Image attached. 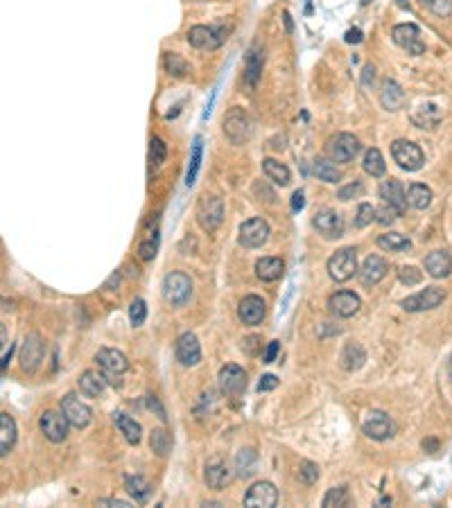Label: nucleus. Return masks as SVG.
<instances>
[{"mask_svg": "<svg viewBox=\"0 0 452 508\" xmlns=\"http://www.w3.org/2000/svg\"><path fill=\"white\" fill-rule=\"evenodd\" d=\"M231 28L226 25H195L188 30V43L197 50H217L226 38Z\"/></svg>", "mask_w": 452, "mask_h": 508, "instance_id": "nucleus-1", "label": "nucleus"}, {"mask_svg": "<svg viewBox=\"0 0 452 508\" xmlns=\"http://www.w3.org/2000/svg\"><path fill=\"white\" fill-rule=\"evenodd\" d=\"M391 156L398 163V167H403L407 172H416L425 165V154L423 150L411 140L405 138H398L391 142Z\"/></svg>", "mask_w": 452, "mask_h": 508, "instance_id": "nucleus-2", "label": "nucleus"}, {"mask_svg": "<svg viewBox=\"0 0 452 508\" xmlns=\"http://www.w3.org/2000/svg\"><path fill=\"white\" fill-rule=\"evenodd\" d=\"M197 222L206 233H215L224 222V202L220 197H202L197 204Z\"/></svg>", "mask_w": 452, "mask_h": 508, "instance_id": "nucleus-3", "label": "nucleus"}, {"mask_svg": "<svg viewBox=\"0 0 452 508\" xmlns=\"http://www.w3.org/2000/svg\"><path fill=\"white\" fill-rule=\"evenodd\" d=\"M161 291H163V299L170 305H183L192 294V280L183 271H172L163 278Z\"/></svg>", "mask_w": 452, "mask_h": 508, "instance_id": "nucleus-4", "label": "nucleus"}, {"mask_svg": "<svg viewBox=\"0 0 452 508\" xmlns=\"http://www.w3.org/2000/svg\"><path fill=\"white\" fill-rule=\"evenodd\" d=\"M360 150L362 145L353 133H337V136H332L326 145V154L330 160H335V163H349V160H353L360 154Z\"/></svg>", "mask_w": 452, "mask_h": 508, "instance_id": "nucleus-5", "label": "nucleus"}, {"mask_svg": "<svg viewBox=\"0 0 452 508\" xmlns=\"http://www.w3.org/2000/svg\"><path fill=\"white\" fill-rule=\"evenodd\" d=\"M328 276L335 280V283H346L357 274V256L355 249H341L335 256L328 260Z\"/></svg>", "mask_w": 452, "mask_h": 508, "instance_id": "nucleus-6", "label": "nucleus"}, {"mask_svg": "<svg viewBox=\"0 0 452 508\" xmlns=\"http://www.w3.org/2000/svg\"><path fill=\"white\" fill-rule=\"evenodd\" d=\"M391 38H394V43L398 48H403L407 55L411 57H418L425 52V43H423V38H421V30L416 28L414 23H401V25H396V28L391 30Z\"/></svg>", "mask_w": 452, "mask_h": 508, "instance_id": "nucleus-7", "label": "nucleus"}, {"mask_svg": "<svg viewBox=\"0 0 452 508\" xmlns=\"http://www.w3.org/2000/svg\"><path fill=\"white\" fill-rule=\"evenodd\" d=\"M224 133L233 145H245L251 136V120L242 109H231L224 115Z\"/></svg>", "mask_w": 452, "mask_h": 508, "instance_id": "nucleus-8", "label": "nucleus"}, {"mask_svg": "<svg viewBox=\"0 0 452 508\" xmlns=\"http://www.w3.org/2000/svg\"><path fill=\"white\" fill-rule=\"evenodd\" d=\"M96 362L104 370L106 380L113 382V384H120V380H115V378H120L123 373H127V368H129L127 357L120 351H115V348H102L96 355Z\"/></svg>", "mask_w": 452, "mask_h": 508, "instance_id": "nucleus-9", "label": "nucleus"}, {"mask_svg": "<svg viewBox=\"0 0 452 508\" xmlns=\"http://www.w3.org/2000/svg\"><path fill=\"white\" fill-rule=\"evenodd\" d=\"M362 432L374 440H387L396 434V425L384 411H369L362 420Z\"/></svg>", "mask_w": 452, "mask_h": 508, "instance_id": "nucleus-10", "label": "nucleus"}, {"mask_svg": "<svg viewBox=\"0 0 452 508\" xmlns=\"http://www.w3.org/2000/svg\"><path fill=\"white\" fill-rule=\"evenodd\" d=\"M43 351H46L43 339L38 337L36 332L28 334V337H25V341H23L21 357H19L21 368H23L25 373H34L38 366H41V362H43Z\"/></svg>", "mask_w": 452, "mask_h": 508, "instance_id": "nucleus-11", "label": "nucleus"}, {"mask_svg": "<svg viewBox=\"0 0 452 508\" xmlns=\"http://www.w3.org/2000/svg\"><path fill=\"white\" fill-rule=\"evenodd\" d=\"M68 418L63 416V411L57 413V411H43L41 418H38V427H41V432L48 440L52 443H63L66 436H68Z\"/></svg>", "mask_w": 452, "mask_h": 508, "instance_id": "nucleus-12", "label": "nucleus"}, {"mask_svg": "<svg viewBox=\"0 0 452 508\" xmlns=\"http://www.w3.org/2000/svg\"><path fill=\"white\" fill-rule=\"evenodd\" d=\"M220 389L224 395H240L245 389H247V373L242 366H237V364H226L220 368Z\"/></svg>", "mask_w": 452, "mask_h": 508, "instance_id": "nucleus-13", "label": "nucleus"}, {"mask_svg": "<svg viewBox=\"0 0 452 508\" xmlns=\"http://www.w3.org/2000/svg\"><path fill=\"white\" fill-rule=\"evenodd\" d=\"M269 224L262 217H254L240 226V244L245 249H258L269 239Z\"/></svg>", "mask_w": 452, "mask_h": 508, "instance_id": "nucleus-14", "label": "nucleus"}, {"mask_svg": "<svg viewBox=\"0 0 452 508\" xmlns=\"http://www.w3.org/2000/svg\"><path fill=\"white\" fill-rule=\"evenodd\" d=\"M446 299V291L438 289V287H425L423 291L414 294V296H409L403 301V307L405 312H425V310H434L443 303Z\"/></svg>", "mask_w": 452, "mask_h": 508, "instance_id": "nucleus-15", "label": "nucleus"}, {"mask_svg": "<svg viewBox=\"0 0 452 508\" xmlns=\"http://www.w3.org/2000/svg\"><path fill=\"white\" fill-rule=\"evenodd\" d=\"M61 411L75 430H84V427L91 423V407L84 405L75 393H68L66 398H61Z\"/></svg>", "mask_w": 452, "mask_h": 508, "instance_id": "nucleus-16", "label": "nucleus"}, {"mask_svg": "<svg viewBox=\"0 0 452 508\" xmlns=\"http://www.w3.org/2000/svg\"><path fill=\"white\" fill-rule=\"evenodd\" d=\"M278 502V490L269 481H258L245 494V506L249 508H272Z\"/></svg>", "mask_w": 452, "mask_h": 508, "instance_id": "nucleus-17", "label": "nucleus"}, {"mask_svg": "<svg viewBox=\"0 0 452 508\" xmlns=\"http://www.w3.org/2000/svg\"><path fill=\"white\" fill-rule=\"evenodd\" d=\"M362 307V301L355 291H337L328 299V310L339 318H351Z\"/></svg>", "mask_w": 452, "mask_h": 508, "instance_id": "nucleus-18", "label": "nucleus"}, {"mask_svg": "<svg viewBox=\"0 0 452 508\" xmlns=\"http://www.w3.org/2000/svg\"><path fill=\"white\" fill-rule=\"evenodd\" d=\"M312 226H314V229L322 233L324 237H328V239L341 237V233H344V219L337 215L335 210H330V208L317 210V215H314V219H312Z\"/></svg>", "mask_w": 452, "mask_h": 508, "instance_id": "nucleus-19", "label": "nucleus"}, {"mask_svg": "<svg viewBox=\"0 0 452 508\" xmlns=\"http://www.w3.org/2000/svg\"><path fill=\"white\" fill-rule=\"evenodd\" d=\"M380 199L387 206L396 208L398 210V215H403L405 208L409 206L407 204V192L403 188V183L401 181H396V179H389V181H382L380 185Z\"/></svg>", "mask_w": 452, "mask_h": 508, "instance_id": "nucleus-20", "label": "nucleus"}, {"mask_svg": "<svg viewBox=\"0 0 452 508\" xmlns=\"http://www.w3.org/2000/svg\"><path fill=\"white\" fill-rule=\"evenodd\" d=\"M177 359L183 366H195L202 359V346L192 332H183L177 339Z\"/></svg>", "mask_w": 452, "mask_h": 508, "instance_id": "nucleus-21", "label": "nucleus"}, {"mask_svg": "<svg viewBox=\"0 0 452 508\" xmlns=\"http://www.w3.org/2000/svg\"><path fill=\"white\" fill-rule=\"evenodd\" d=\"M237 316L245 326H258L264 318V301L256 294H249L240 301V307H237Z\"/></svg>", "mask_w": 452, "mask_h": 508, "instance_id": "nucleus-22", "label": "nucleus"}, {"mask_svg": "<svg viewBox=\"0 0 452 508\" xmlns=\"http://www.w3.org/2000/svg\"><path fill=\"white\" fill-rule=\"evenodd\" d=\"M387 271H389L387 260L380 258V256H369L362 264V269H360V280H362L364 287H374V285L380 283L384 276H387Z\"/></svg>", "mask_w": 452, "mask_h": 508, "instance_id": "nucleus-23", "label": "nucleus"}, {"mask_svg": "<svg viewBox=\"0 0 452 508\" xmlns=\"http://www.w3.org/2000/svg\"><path fill=\"white\" fill-rule=\"evenodd\" d=\"M204 479H206V484L208 488L212 490H222L229 486V481H231V470H229V465H226L224 461H210L206 465V472H204Z\"/></svg>", "mask_w": 452, "mask_h": 508, "instance_id": "nucleus-24", "label": "nucleus"}, {"mask_svg": "<svg viewBox=\"0 0 452 508\" xmlns=\"http://www.w3.org/2000/svg\"><path fill=\"white\" fill-rule=\"evenodd\" d=\"M425 271L432 278H446L452 271V258L448 251H432L425 258Z\"/></svg>", "mask_w": 452, "mask_h": 508, "instance_id": "nucleus-25", "label": "nucleus"}, {"mask_svg": "<svg viewBox=\"0 0 452 508\" xmlns=\"http://www.w3.org/2000/svg\"><path fill=\"white\" fill-rule=\"evenodd\" d=\"M380 104L384 106L387 111H398L403 109L405 104V93L403 88L398 86L394 79H387V82L382 84V90H380Z\"/></svg>", "mask_w": 452, "mask_h": 508, "instance_id": "nucleus-26", "label": "nucleus"}, {"mask_svg": "<svg viewBox=\"0 0 452 508\" xmlns=\"http://www.w3.org/2000/svg\"><path fill=\"white\" fill-rule=\"evenodd\" d=\"M262 66H264V55L258 46H254L247 52V59H245V79L249 86L258 84V79L262 75Z\"/></svg>", "mask_w": 452, "mask_h": 508, "instance_id": "nucleus-27", "label": "nucleus"}, {"mask_svg": "<svg viewBox=\"0 0 452 508\" xmlns=\"http://www.w3.org/2000/svg\"><path fill=\"white\" fill-rule=\"evenodd\" d=\"M16 443V423L9 413H0V457H7Z\"/></svg>", "mask_w": 452, "mask_h": 508, "instance_id": "nucleus-28", "label": "nucleus"}, {"mask_svg": "<svg viewBox=\"0 0 452 508\" xmlns=\"http://www.w3.org/2000/svg\"><path fill=\"white\" fill-rule=\"evenodd\" d=\"M285 271V262L281 258H262L256 262V276L264 283H274L283 276Z\"/></svg>", "mask_w": 452, "mask_h": 508, "instance_id": "nucleus-29", "label": "nucleus"}, {"mask_svg": "<svg viewBox=\"0 0 452 508\" xmlns=\"http://www.w3.org/2000/svg\"><path fill=\"white\" fill-rule=\"evenodd\" d=\"M339 362H341L344 370H357V368L364 366L366 353H364V348H362L360 343H346V346H344V351H341Z\"/></svg>", "mask_w": 452, "mask_h": 508, "instance_id": "nucleus-30", "label": "nucleus"}, {"mask_svg": "<svg viewBox=\"0 0 452 508\" xmlns=\"http://www.w3.org/2000/svg\"><path fill=\"white\" fill-rule=\"evenodd\" d=\"M438 120H441V113H438L434 104H421L414 109V113H411V123L418 129H434L438 125Z\"/></svg>", "mask_w": 452, "mask_h": 508, "instance_id": "nucleus-31", "label": "nucleus"}, {"mask_svg": "<svg viewBox=\"0 0 452 508\" xmlns=\"http://www.w3.org/2000/svg\"><path fill=\"white\" fill-rule=\"evenodd\" d=\"M106 375H102V373L98 370H86L82 378H79V389H82V393L86 398H98L102 391H104V386H106Z\"/></svg>", "mask_w": 452, "mask_h": 508, "instance_id": "nucleus-32", "label": "nucleus"}, {"mask_svg": "<svg viewBox=\"0 0 452 508\" xmlns=\"http://www.w3.org/2000/svg\"><path fill=\"white\" fill-rule=\"evenodd\" d=\"M262 172H264V177H267L272 183H276V185H289V181H292V175H289V167L287 165H283V163H278V160H274V158H264L262 160Z\"/></svg>", "mask_w": 452, "mask_h": 508, "instance_id": "nucleus-33", "label": "nucleus"}, {"mask_svg": "<svg viewBox=\"0 0 452 508\" xmlns=\"http://www.w3.org/2000/svg\"><path fill=\"white\" fill-rule=\"evenodd\" d=\"M113 423L118 425V430L123 432V436L127 438V443L129 445H138L140 443V425L134 420V418H129L127 413H113Z\"/></svg>", "mask_w": 452, "mask_h": 508, "instance_id": "nucleus-34", "label": "nucleus"}, {"mask_svg": "<svg viewBox=\"0 0 452 508\" xmlns=\"http://www.w3.org/2000/svg\"><path fill=\"white\" fill-rule=\"evenodd\" d=\"M125 488H127V492H129L138 504H145V502L152 497V484H150V481L145 479V477H140V475L127 477V479H125Z\"/></svg>", "mask_w": 452, "mask_h": 508, "instance_id": "nucleus-35", "label": "nucleus"}, {"mask_svg": "<svg viewBox=\"0 0 452 508\" xmlns=\"http://www.w3.org/2000/svg\"><path fill=\"white\" fill-rule=\"evenodd\" d=\"M407 204L416 210H425L432 204V190L425 183H411L407 190Z\"/></svg>", "mask_w": 452, "mask_h": 508, "instance_id": "nucleus-36", "label": "nucleus"}, {"mask_svg": "<svg viewBox=\"0 0 452 508\" xmlns=\"http://www.w3.org/2000/svg\"><path fill=\"white\" fill-rule=\"evenodd\" d=\"M312 172L319 181H326V183H337L341 179V172L335 167V163L326 158H317L312 163Z\"/></svg>", "mask_w": 452, "mask_h": 508, "instance_id": "nucleus-37", "label": "nucleus"}, {"mask_svg": "<svg viewBox=\"0 0 452 508\" xmlns=\"http://www.w3.org/2000/svg\"><path fill=\"white\" fill-rule=\"evenodd\" d=\"M378 247L384 251H391V253H401V251H409L411 242H409V237H405L401 233H384L378 237Z\"/></svg>", "mask_w": 452, "mask_h": 508, "instance_id": "nucleus-38", "label": "nucleus"}, {"mask_svg": "<svg viewBox=\"0 0 452 508\" xmlns=\"http://www.w3.org/2000/svg\"><path fill=\"white\" fill-rule=\"evenodd\" d=\"M364 172L371 177H382L384 172H387V165H384V156L380 154V150H376V147H371V150L364 154Z\"/></svg>", "mask_w": 452, "mask_h": 508, "instance_id": "nucleus-39", "label": "nucleus"}, {"mask_svg": "<svg viewBox=\"0 0 452 508\" xmlns=\"http://www.w3.org/2000/svg\"><path fill=\"white\" fill-rule=\"evenodd\" d=\"M256 465H258V457L254 450H242L237 454L235 459V467H237V477H251L256 472Z\"/></svg>", "mask_w": 452, "mask_h": 508, "instance_id": "nucleus-40", "label": "nucleus"}, {"mask_svg": "<svg viewBox=\"0 0 452 508\" xmlns=\"http://www.w3.org/2000/svg\"><path fill=\"white\" fill-rule=\"evenodd\" d=\"M324 506L326 508H346L351 506V494L346 486H337V488H330L324 497Z\"/></svg>", "mask_w": 452, "mask_h": 508, "instance_id": "nucleus-41", "label": "nucleus"}, {"mask_svg": "<svg viewBox=\"0 0 452 508\" xmlns=\"http://www.w3.org/2000/svg\"><path fill=\"white\" fill-rule=\"evenodd\" d=\"M150 445L158 457L165 459L170 454V450H172V436L165 430H154L152 436H150Z\"/></svg>", "mask_w": 452, "mask_h": 508, "instance_id": "nucleus-42", "label": "nucleus"}, {"mask_svg": "<svg viewBox=\"0 0 452 508\" xmlns=\"http://www.w3.org/2000/svg\"><path fill=\"white\" fill-rule=\"evenodd\" d=\"M202 150H204V145H202V138H195V145H192V156H190V167H188V175H185V185H190L195 183L197 179V172L199 167H202Z\"/></svg>", "mask_w": 452, "mask_h": 508, "instance_id": "nucleus-43", "label": "nucleus"}, {"mask_svg": "<svg viewBox=\"0 0 452 508\" xmlns=\"http://www.w3.org/2000/svg\"><path fill=\"white\" fill-rule=\"evenodd\" d=\"M163 66H165V71L170 75H175V77H183L185 73H188V63H185V59L179 57L177 52H168V55L163 57Z\"/></svg>", "mask_w": 452, "mask_h": 508, "instance_id": "nucleus-44", "label": "nucleus"}, {"mask_svg": "<svg viewBox=\"0 0 452 508\" xmlns=\"http://www.w3.org/2000/svg\"><path fill=\"white\" fill-rule=\"evenodd\" d=\"M165 156H168V147L161 138H152L150 140V165L156 170L165 163Z\"/></svg>", "mask_w": 452, "mask_h": 508, "instance_id": "nucleus-45", "label": "nucleus"}, {"mask_svg": "<svg viewBox=\"0 0 452 508\" xmlns=\"http://www.w3.org/2000/svg\"><path fill=\"white\" fill-rule=\"evenodd\" d=\"M317 479H319V465L312 463V461H301L299 465V481L305 486H312L317 484Z\"/></svg>", "mask_w": 452, "mask_h": 508, "instance_id": "nucleus-46", "label": "nucleus"}, {"mask_svg": "<svg viewBox=\"0 0 452 508\" xmlns=\"http://www.w3.org/2000/svg\"><path fill=\"white\" fill-rule=\"evenodd\" d=\"M129 318H131V326H136V328L143 326L145 318H148V303L143 299H136L129 307Z\"/></svg>", "mask_w": 452, "mask_h": 508, "instance_id": "nucleus-47", "label": "nucleus"}, {"mask_svg": "<svg viewBox=\"0 0 452 508\" xmlns=\"http://www.w3.org/2000/svg\"><path fill=\"white\" fill-rule=\"evenodd\" d=\"M376 219V208L371 204H360L357 206V215H355V226L357 229H364L371 222Z\"/></svg>", "mask_w": 452, "mask_h": 508, "instance_id": "nucleus-48", "label": "nucleus"}, {"mask_svg": "<svg viewBox=\"0 0 452 508\" xmlns=\"http://www.w3.org/2000/svg\"><path fill=\"white\" fill-rule=\"evenodd\" d=\"M156 249H158V235L154 233V235L145 237L143 242H140V247H138V256H140L143 260H154Z\"/></svg>", "mask_w": 452, "mask_h": 508, "instance_id": "nucleus-49", "label": "nucleus"}, {"mask_svg": "<svg viewBox=\"0 0 452 508\" xmlns=\"http://www.w3.org/2000/svg\"><path fill=\"white\" fill-rule=\"evenodd\" d=\"M398 278H401V283L411 287V285H418L423 280V274L416 269V266H403L401 271H398Z\"/></svg>", "mask_w": 452, "mask_h": 508, "instance_id": "nucleus-50", "label": "nucleus"}, {"mask_svg": "<svg viewBox=\"0 0 452 508\" xmlns=\"http://www.w3.org/2000/svg\"><path fill=\"white\" fill-rule=\"evenodd\" d=\"M362 192H364V185L360 181H353L349 185H344V188H339L337 197L341 199V202H349V199H357Z\"/></svg>", "mask_w": 452, "mask_h": 508, "instance_id": "nucleus-51", "label": "nucleus"}, {"mask_svg": "<svg viewBox=\"0 0 452 508\" xmlns=\"http://www.w3.org/2000/svg\"><path fill=\"white\" fill-rule=\"evenodd\" d=\"M254 195L260 199V202H267V204H274V202H276V192H274L264 181H256V183H254Z\"/></svg>", "mask_w": 452, "mask_h": 508, "instance_id": "nucleus-52", "label": "nucleus"}, {"mask_svg": "<svg viewBox=\"0 0 452 508\" xmlns=\"http://www.w3.org/2000/svg\"><path fill=\"white\" fill-rule=\"evenodd\" d=\"M428 9L432 11V14L446 19V16L452 14V0H432V3L428 5Z\"/></svg>", "mask_w": 452, "mask_h": 508, "instance_id": "nucleus-53", "label": "nucleus"}, {"mask_svg": "<svg viewBox=\"0 0 452 508\" xmlns=\"http://www.w3.org/2000/svg\"><path fill=\"white\" fill-rule=\"evenodd\" d=\"M376 217H378V222H380V224L389 226V224H394V222H396V217H398V210L384 204V208L376 210Z\"/></svg>", "mask_w": 452, "mask_h": 508, "instance_id": "nucleus-54", "label": "nucleus"}, {"mask_svg": "<svg viewBox=\"0 0 452 508\" xmlns=\"http://www.w3.org/2000/svg\"><path fill=\"white\" fill-rule=\"evenodd\" d=\"M278 351H281V343H278V341H269L267 351H264V355H262V362H264V364H272V362H276Z\"/></svg>", "mask_w": 452, "mask_h": 508, "instance_id": "nucleus-55", "label": "nucleus"}, {"mask_svg": "<svg viewBox=\"0 0 452 508\" xmlns=\"http://www.w3.org/2000/svg\"><path fill=\"white\" fill-rule=\"evenodd\" d=\"M278 386V378L276 375H262L258 382V391H272Z\"/></svg>", "mask_w": 452, "mask_h": 508, "instance_id": "nucleus-56", "label": "nucleus"}, {"mask_svg": "<svg viewBox=\"0 0 452 508\" xmlns=\"http://www.w3.org/2000/svg\"><path fill=\"white\" fill-rule=\"evenodd\" d=\"M256 343H260L258 337H247V339L242 341V351H247L249 355H256V353H258V346H256Z\"/></svg>", "mask_w": 452, "mask_h": 508, "instance_id": "nucleus-57", "label": "nucleus"}, {"mask_svg": "<svg viewBox=\"0 0 452 508\" xmlns=\"http://www.w3.org/2000/svg\"><path fill=\"white\" fill-rule=\"evenodd\" d=\"M303 206H305V197H303V192L299 190V192H294V197H292V210H294V212H301Z\"/></svg>", "mask_w": 452, "mask_h": 508, "instance_id": "nucleus-58", "label": "nucleus"}, {"mask_svg": "<svg viewBox=\"0 0 452 508\" xmlns=\"http://www.w3.org/2000/svg\"><path fill=\"white\" fill-rule=\"evenodd\" d=\"M98 506H111V508H129V502L123 499H100Z\"/></svg>", "mask_w": 452, "mask_h": 508, "instance_id": "nucleus-59", "label": "nucleus"}, {"mask_svg": "<svg viewBox=\"0 0 452 508\" xmlns=\"http://www.w3.org/2000/svg\"><path fill=\"white\" fill-rule=\"evenodd\" d=\"M344 38H346V43H360V41H362V32L357 30V28H355V30H349Z\"/></svg>", "mask_w": 452, "mask_h": 508, "instance_id": "nucleus-60", "label": "nucleus"}, {"mask_svg": "<svg viewBox=\"0 0 452 508\" xmlns=\"http://www.w3.org/2000/svg\"><path fill=\"white\" fill-rule=\"evenodd\" d=\"M374 66H366V68H364V86H369V79H371V82H374Z\"/></svg>", "mask_w": 452, "mask_h": 508, "instance_id": "nucleus-61", "label": "nucleus"}, {"mask_svg": "<svg viewBox=\"0 0 452 508\" xmlns=\"http://www.w3.org/2000/svg\"><path fill=\"white\" fill-rule=\"evenodd\" d=\"M448 375H450V380H452V355H450V359H448Z\"/></svg>", "mask_w": 452, "mask_h": 508, "instance_id": "nucleus-62", "label": "nucleus"}, {"mask_svg": "<svg viewBox=\"0 0 452 508\" xmlns=\"http://www.w3.org/2000/svg\"><path fill=\"white\" fill-rule=\"evenodd\" d=\"M285 23H287V30H292V21H289V14H285Z\"/></svg>", "mask_w": 452, "mask_h": 508, "instance_id": "nucleus-63", "label": "nucleus"}, {"mask_svg": "<svg viewBox=\"0 0 452 508\" xmlns=\"http://www.w3.org/2000/svg\"><path fill=\"white\" fill-rule=\"evenodd\" d=\"M418 3H421V5H425V7H428V5L432 3V0H418Z\"/></svg>", "mask_w": 452, "mask_h": 508, "instance_id": "nucleus-64", "label": "nucleus"}]
</instances>
